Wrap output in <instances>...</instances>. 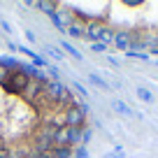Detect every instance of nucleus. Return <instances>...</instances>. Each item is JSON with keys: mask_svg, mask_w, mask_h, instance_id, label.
I'll return each mask as SVG.
<instances>
[{"mask_svg": "<svg viewBox=\"0 0 158 158\" xmlns=\"http://www.w3.org/2000/svg\"><path fill=\"white\" fill-rule=\"evenodd\" d=\"M86 114L65 86L0 63V158H70Z\"/></svg>", "mask_w": 158, "mask_h": 158, "instance_id": "obj_1", "label": "nucleus"}]
</instances>
